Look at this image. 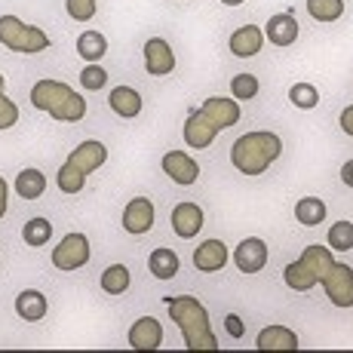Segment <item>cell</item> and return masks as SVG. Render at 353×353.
Returning a JSON list of instances; mask_svg holds the SVG:
<instances>
[{
	"label": "cell",
	"instance_id": "6da1fadb",
	"mask_svg": "<svg viewBox=\"0 0 353 353\" xmlns=\"http://www.w3.org/2000/svg\"><path fill=\"white\" fill-rule=\"evenodd\" d=\"M283 280L295 292H310L314 286H325V295L335 307H353V270L350 264L335 261L329 246H307L301 258L286 264Z\"/></svg>",
	"mask_w": 353,
	"mask_h": 353
},
{
	"label": "cell",
	"instance_id": "7a4b0ae2",
	"mask_svg": "<svg viewBox=\"0 0 353 353\" xmlns=\"http://www.w3.org/2000/svg\"><path fill=\"white\" fill-rule=\"evenodd\" d=\"M234 123H240V101L236 99H225V96H212L203 101V108L188 117L185 123V141L188 148H209L215 141V135L221 129H230Z\"/></svg>",
	"mask_w": 353,
	"mask_h": 353
},
{
	"label": "cell",
	"instance_id": "3957f363",
	"mask_svg": "<svg viewBox=\"0 0 353 353\" xmlns=\"http://www.w3.org/2000/svg\"><path fill=\"white\" fill-rule=\"evenodd\" d=\"M163 304L172 323L179 325L188 350H219V341L209 325V310L203 307V301H196L194 295H166Z\"/></svg>",
	"mask_w": 353,
	"mask_h": 353
},
{
	"label": "cell",
	"instance_id": "277c9868",
	"mask_svg": "<svg viewBox=\"0 0 353 353\" xmlns=\"http://www.w3.org/2000/svg\"><path fill=\"white\" fill-rule=\"evenodd\" d=\"M31 105L37 111H46L52 120L62 123H77L86 114V99H80V92H74L62 80H37L31 86Z\"/></svg>",
	"mask_w": 353,
	"mask_h": 353
},
{
	"label": "cell",
	"instance_id": "5b68a950",
	"mask_svg": "<svg viewBox=\"0 0 353 353\" xmlns=\"http://www.w3.org/2000/svg\"><path fill=\"white\" fill-rule=\"evenodd\" d=\"M283 154V141L276 132H246L234 141L230 148V163L240 169L243 175H261L268 166Z\"/></svg>",
	"mask_w": 353,
	"mask_h": 353
},
{
	"label": "cell",
	"instance_id": "8992f818",
	"mask_svg": "<svg viewBox=\"0 0 353 353\" xmlns=\"http://www.w3.org/2000/svg\"><path fill=\"white\" fill-rule=\"evenodd\" d=\"M0 43L12 52H43L50 50V37L37 25H25L16 16H0Z\"/></svg>",
	"mask_w": 353,
	"mask_h": 353
},
{
	"label": "cell",
	"instance_id": "52a82bcc",
	"mask_svg": "<svg viewBox=\"0 0 353 353\" xmlns=\"http://www.w3.org/2000/svg\"><path fill=\"white\" fill-rule=\"evenodd\" d=\"M92 249L83 234H65L62 243L52 249V268L56 270H80L90 261Z\"/></svg>",
	"mask_w": 353,
	"mask_h": 353
},
{
	"label": "cell",
	"instance_id": "ba28073f",
	"mask_svg": "<svg viewBox=\"0 0 353 353\" xmlns=\"http://www.w3.org/2000/svg\"><path fill=\"white\" fill-rule=\"evenodd\" d=\"M105 160H108V148L101 145V141H80L77 148H74L71 154H68V166L71 169H77V172H83V175H90V172H96L99 166H105Z\"/></svg>",
	"mask_w": 353,
	"mask_h": 353
},
{
	"label": "cell",
	"instance_id": "9c48e42d",
	"mask_svg": "<svg viewBox=\"0 0 353 353\" xmlns=\"http://www.w3.org/2000/svg\"><path fill=\"white\" fill-rule=\"evenodd\" d=\"M145 68L151 77H166L175 71V52L163 37H151L145 43Z\"/></svg>",
	"mask_w": 353,
	"mask_h": 353
},
{
	"label": "cell",
	"instance_id": "30bf717a",
	"mask_svg": "<svg viewBox=\"0 0 353 353\" xmlns=\"http://www.w3.org/2000/svg\"><path fill=\"white\" fill-rule=\"evenodd\" d=\"M163 172H166L169 179H172L175 185H181V188L194 185V181L200 179V166H196V160H191L185 151L163 154Z\"/></svg>",
	"mask_w": 353,
	"mask_h": 353
},
{
	"label": "cell",
	"instance_id": "8fae6325",
	"mask_svg": "<svg viewBox=\"0 0 353 353\" xmlns=\"http://www.w3.org/2000/svg\"><path fill=\"white\" fill-rule=\"evenodd\" d=\"M234 264L243 270V274H258L268 264V246L258 236H246L240 246L234 249Z\"/></svg>",
	"mask_w": 353,
	"mask_h": 353
},
{
	"label": "cell",
	"instance_id": "7c38bea8",
	"mask_svg": "<svg viewBox=\"0 0 353 353\" xmlns=\"http://www.w3.org/2000/svg\"><path fill=\"white\" fill-rule=\"evenodd\" d=\"M123 228L129 230V234H135V236L148 234V230L154 228V203L148 200V196H135V200L126 203Z\"/></svg>",
	"mask_w": 353,
	"mask_h": 353
},
{
	"label": "cell",
	"instance_id": "4fadbf2b",
	"mask_svg": "<svg viewBox=\"0 0 353 353\" xmlns=\"http://www.w3.org/2000/svg\"><path fill=\"white\" fill-rule=\"evenodd\" d=\"M206 219H203V209L196 203H179L172 209V230L181 236V240H194L203 230Z\"/></svg>",
	"mask_w": 353,
	"mask_h": 353
},
{
	"label": "cell",
	"instance_id": "5bb4252c",
	"mask_svg": "<svg viewBox=\"0 0 353 353\" xmlns=\"http://www.w3.org/2000/svg\"><path fill=\"white\" fill-rule=\"evenodd\" d=\"M163 344V325L154 316H141L129 329V347L132 350H157Z\"/></svg>",
	"mask_w": 353,
	"mask_h": 353
},
{
	"label": "cell",
	"instance_id": "9a60e30c",
	"mask_svg": "<svg viewBox=\"0 0 353 353\" xmlns=\"http://www.w3.org/2000/svg\"><path fill=\"white\" fill-rule=\"evenodd\" d=\"M261 46H264V31L258 25H243V28L230 34V52L236 59H252L261 52Z\"/></svg>",
	"mask_w": 353,
	"mask_h": 353
},
{
	"label": "cell",
	"instance_id": "2e32d148",
	"mask_svg": "<svg viewBox=\"0 0 353 353\" xmlns=\"http://www.w3.org/2000/svg\"><path fill=\"white\" fill-rule=\"evenodd\" d=\"M228 264V246L221 240H206L203 246L194 249V268L203 274H215Z\"/></svg>",
	"mask_w": 353,
	"mask_h": 353
},
{
	"label": "cell",
	"instance_id": "e0dca14e",
	"mask_svg": "<svg viewBox=\"0 0 353 353\" xmlns=\"http://www.w3.org/2000/svg\"><path fill=\"white\" fill-rule=\"evenodd\" d=\"M255 347L258 350H298V335L286 325H268V329L258 332L255 338Z\"/></svg>",
	"mask_w": 353,
	"mask_h": 353
},
{
	"label": "cell",
	"instance_id": "ac0fdd59",
	"mask_svg": "<svg viewBox=\"0 0 353 353\" xmlns=\"http://www.w3.org/2000/svg\"><path fill=\"white\" fill-rule=\"evenodd\" d=\"M264 37L270 40L274 46H292L298 40V22L289 16V12H280V16H270L268 31Z\"/></svg>",
	"mask_w": 353,
	"mask_h": 353
},
{
	"label": "cell",
	"instance_id": "d6986e66",
	"mask_svg": "<svg viewBox=\"0 0 353 353\" xmlns=\"http://www.w3.org/2000/svg\"><path fill=\"white\" fill-rule=\"evenodd\" d=\"M108 105H111V111L123 120H132L141 114V96L135 90H129V86H114Z\"/></svg>",
	"mask_w": 353,
	"mask_h": 353
},
{
	"label": "cell",
	"instance_id": "ffe728a7",
	"mask_svg": "<svg viewBox=\"0 0 353 353\" xmlns=\"http://www.w3.org/2000/svg\"><path fill=\"white\" fill-rule=\"evenodd\" d=\"M16 314L28 323H37L46 316V298L37 289H25L16 295Z\"/></svg>",
	"mask_w": 353,
	"mask_h": 353
},
{
	"label": "cell",
	"instance_id": "44dd1931",
	"mask_svg": "<svg viewBox=\"0 0 353 353\" xmlns=\"http://www.w3.org/2000/svg\"><path fill=\"white\" fill-rule=\"evenodd\" d=\"M148 268H151V274L157 276V280H172L175 274L181 270V261H179V252H172V249H154L151 258H148Z\"/></svg>",
	"mask_w": 353,
	"mask_h": 353
},
{
	"label": "cell",
	"instance_id": "7402d4cb",
	"mask_svg": "<svg viewBox=\"0 0 353 353\" xmlns=\"http://www.w3.org/2000/svg\"><path fill=\"white\" fill-rule=\"evenodd\" d=\"M43 191H46V175L40 169H22L16 175V194L22 200H37V196H43Z\"/></svg>",
	"mask_w": 353,
	"mask_h": 353
},
{
	"label": "cell",
	"instance_id": "603a6c76",
	"mask_svg": "<svg viewBox=\"0 0 353 353\" xmlns=\"http://www.w3.org/2000/svg\"><path fill=\"white\" fill-rule=\"evenodd\" d=\"M295 219L304 228H316L320 221H325V200H320V196H301L295 203Z\"/></svg>",
	"mask_w": 353,
	"mask_h": 353
},
{
	"label": "cell",
	"instance_id": "cb8c5ba5",
	"mask_svg": "<svg viewBox=\"0 0 353 353\" xmlns=\"http://www.w3.org/2000/svg\"><path fill=\"white\" fill-rule=\"evenodd\" d=\"M77 52H80V59H86V62H99L101 56L108 52V40H105V34L101 31H83L77 37Z\"/></svg>",
	"mask_w": 353,
	"mask_h": 353
},
{
	"label": "cell",
	"instance_id": "d4e9b609",
	"mask_svg": "<svg viewBox=\"0 0 353 353\" xmlns=\"http://www.w3.org/2000/svg\"><path fill=\"white\" fill-rule=\"evenodd\" d=\"M129 283H132V276H129L126 264H111V268L101 270V289H105L108 295H123L129 289Z\"/></svg>",
	"mask_w": 353,
	"mask_h": 353
},
{
	"label": "cell",
	"instance_id": "484cf974",
	"mask_svg": "<svg viewBox=\"0 0 353 353\" xmlns=\"http://www.w3.org/2000/svg\"><path fill=\"white\" fill-rule=\"evenodd\" d=\"M307 16L314 22H338L344 16V0H307Z\"/></svg>",
	"mask_w": 353,
	"mask_h": 353
},
{
	"label": "cell",
	"instance_id": "4316f807",
	"mask_svg": "<svg viewBox=\"0 0 353 353\" xmlns=\"http://www.w3.org/2000/svg\"><path fill=\"white\" fill-rule=\"evenodd\" d=\"M22 236H25V243H28L31 249L46 246V243H50V236H52V225L46 219H31L28 225L22 228Z\"/></svg>",
	"mask_w": 353,
	"mask_h": 353
},
{
	"label": "cell",
	"instance_id": "83f0119b",
	"mask_svg": "<svg viewBox=\"0 0 353 353\" xmlns=\"http://www.w3.org/2000/svg\"><path fill=\"white\" fill-rule=\"evenodd\" d=\"M289 101L295 108H301V111H314L320 105V92H316L314 83H295L289 90Z\"/></svg>",
	"mask_w": 353,
	"mask_h": 353
},
{
	"label": "cell",
	"instance_id": "f1b7e54d",
	"mask_svg": "<svg viewBox=\"0 0 353 353\" xmlns=\"http://www.w3.org/2000/svg\"><path fill=\"white\" fill-rule=\"evenodd\" d=\"M329 249L335 252H350L353 249V221H335L329 228Z\"/></svg>",
	"mask_w": 353,
	"mask_h": 353
},
{
	"label": "cell",
	"instance_id": "f546056e",
	"mask_svg": "<svg viewBox=\"0 0 353 353\" xmlns=\"http://www.w3.org/2000/svg\"><path fill=\"white\" fill-rule=\"evenodd\" d=\"M56 185H59V191L62 194H80L83 191V185H86V175L77 172V169H71L65 163V166L59 169V175H56Z\"/></svg>",
	"mask_w": 353,
	"mask_h": 353
},
{
	"label": "cell",
	"instance_id": "4dcf8cb0",
	"mask_svg": "<svg viewBox=\"0 0 353 353\" xmlns=\"http://www.w3.org/2000/svg\"><path fill=\"white\" fill-rule=\"evenodd\" d=\"M230 92H234L236 101H252L258 96V77L255 74H236L230 80Z\"/></svg>",
	"mask_w": 353,
	"mask_h": 353
},
{
	"label": "cell",
	"instance_id": "1f68e13d",
	"mask_svg": "<svg viewBox=\"0 0 353 353\" xmlns=\"http://www.w3.org/2000/svg\"><path fill=\"white\" fill-rule=\"evenodd\" d=\"M105 83H108V71H105V68H99L96 62L86 65L83 71H80V86H83V90L96 92V90H101Z\"/></svg>",
	"mask_w": 353,
	"mask_h": 353
},
{
	"label": "cell",
	"instance_id": "d6a6232c",
	"mask_svg": "<svg viewBox=\"0 0 353 353\" xmlns=\"http://www.w3.org/2000/svg\"><path fill=\"white\" fill-rule=\"evenodd\" d=\"M65 6L74 22H90L96 16V0H65Z\"/></svg>",
	"mask_w": 353,
	"mask_h": 353
},
{
	"label": "cell",
	"instance_id": "836d02e7",
	"mask_svg": "<svg viewBox=\"0 0 353 353\" xmlns=\"http://www.w3.org/2000/svg\"><path fill=\"white\" fill-rule=\"evenodd\" d=\"M19 123V105L12 99H6V92H0V129H12Z\"/></svg>",
	"mask_w": 353,
	"mask_h": 353
},
{
	"label": "cell",
	"instance_id": "e575fe53",
	"mask_svg": "<svg viewBox=\"0 0 353 353\" xmlns=\"http://www.w3.org/2000/svg\"><path fill=\"white\" fill-rule=\"evenodd\" d=\"M225 329H228L230 338H243V335H246V325H243V320L236 314H228L225 316Z\"/></svg>",
	"mask_w": 353,
	"mask_h": 353
},
{
	"label": "cell",
	"instance_id": "d590c367",
	"mask_svg": "<svg viewBox=\"0 0 353 353\" xmlns=\"http://www.w3.org/2000/svg\"><path fill=\"white\" fill-rule=\"evenodd\" d=\"M338 123H341V129L353 139V105L344 108V111H341V120H338Z\"/></svg>",
	"mask_w": 353,
	"mask_h": 353
},
{
	"label": "cell",
	"instance_id": "8d00e7d4",
	"mask_svg": "<svg viewBox=\"0 0 353 353\" xmlns=\"http://www.w3.org/2000/svg\"><path fill=\"white\" fill-rule=\"evenodd\" d=\"M6 200H10V188H6V181L0 179V219L6 215Z\"/></svg>",
	"mask_w": 353,
	"mask_h": 353
},
{
	"label": "cell",
	"instance_id": "74e56055",
	"mask_svg": "<svg viewBox=\"0 0 353 353\" xmlns=\"http://www.w3.org/2000/svg\"><path fill=\"white\" fill-rule=\"evenodd\" d=\"M341 181H344L347 188H353V160H347V163L341 166Z\"/></svg>",
	"mask_w": 353,
	"mask_h": 353
},
{
	"label": "cell",
	"instance_id": "f35d334b",
	"mask_svg": "<svg viewBox=\"0 0 353 353\" xmlns=\"http://www.w3.org/2000/svg\"><path fill=\"white\" fill-rule=\"evenodd\" d=\"M225 6H240V3H246V0H221Z\"/></svg>",
	"mask_w": 353,
	"mask_h": 353
},
{
	"label": "cell",
	"instance_id": "ab89813d",
	"mask_svg": "<svg viewBox=\"0 0 353 353\" xmlns=\"http://www.w3.org/2000/svg\"><path fill=\"white\" fill-rule=\"evenodd\" d=\"M3 86H6V80H3V74H0V92H3Z\"/></svg>",
	"mask_w": 353,
	"mask_h": 353
}]
</instances>
